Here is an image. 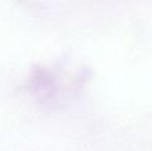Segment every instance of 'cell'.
Returning a JSON list of instances; mask_svg holds the SVG:
<instances>
[]
</instances>
